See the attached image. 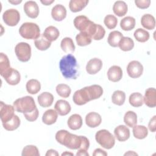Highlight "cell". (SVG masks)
I'll use <instances>...</instances> for the list:
<instances>
[{
  "mask_svg": "<svg viewBox=\"0 0 156 156\" xmlns=\"http://www.w3.org/2000/svg\"><path fill=\"white\" fill-rule=\"evenodd\" d=\"M25 13L30 18H36L39 14V7L37 4L33 1H27L24 5Z\"/></svg>",
  "mask_w": 156,
  "mask_h": 156,
  "instance_id": "13",
  "label": "cell"
},
{
  "mask_svg": "<svg viewBox=\"0 0 156 156\" xmlns=\"http://www.w3.org/2000/svg\"><path fill=\"white\" fill-rule=\"evenodd\" d=\"M60 71L65 79H76L78 76L79 66L77 60L72 54L64 55L60 60Z\"/></svg>",
  "mask_w": 156,
  "mask_h": 156,
  "instance_id": "3",
  "label": "cell"
},
{
  "mask_svg": "<svg viewBox=\"0 0 156 156\" xmlns=\"http://www.w3.org/2000/svg\"><path fill=\"white\" fill-rule=\"evenodd\" d=\"M127 72L130 77L138 78L143 74V66L138 61L133 60L129 63L127 66Z\"/></svg>",
  "mask_w": 156,
  "mask_h": 156,
  "instance_id": "10",
  "label": "cell"
},
{
  "mask_svg": "<svg viewBox=\"0 0 156 156\" xmlns=\"http://www.w3.org/2000/svg\"><path fill=\"white\" fill-rule=\"evenodd\" d=\"M13 107L16 112L24 114L30 113L37 108L34 98L29 96L17 99L13 102Z\"/></svg>",
  "mask_w": 156,
  "mask_h": 156,
  "instance_id": "4",
  "label": "cell"
},
{
  "mask_svg": "<svg viewBox=\"0 0 156 156\" xmlns=\"http://www.w3.org/2000/svg\"><path fill=\"white\" fill-rule=\"evenodd\" d=\"M107 76L109 80L116 82L119 81L122 77V69L117 65L111 66L107 71Z\"/></svg>",
  "mask_w": 156,
  "mask_h": 156,
  "instance_id": "19",
  "label": "cell"
},
{
  "mask_svg": "<svg viewBox=\"0 0 156 156\" xmlns=\"http://www.w3.org/2000/svg\"><path fill=\"white\" fill-rule=\"evenodd\" d=\"M26 90L27 92L31 94L37 93L41 89V84L37 79H30L26 83Z\"/></svg>",
  "mask_w": 156,
  "mask_h": 156,
  "instance_id": "32",
  "label": "cell"
},
{
  "mask_svg": "<svg viewBox=\"0 0 156 156\" xmlns=\"http://www.w3.org/2000/svg\"><path fill=\"white\" fill-rule=\"evenodd\" d=\"M102 67V62L98 58L90 60L86 66V71L90 74H95L99 72Z\"/></svg>",
  "mask_w": 156,
  "mask_h": 156,
  "instance_id": "14",
  "label": "cell"
},
{
  "mask_svg": "<svg viewBox=\"0 0 156 156\" xmlns=\"http://www.w3.org/2000/svg\"><path fill=\"white\" fill-rule=\"evenodd\" d=\"M34 44L35 47L40 51H45L48 49L51 45V42L48 41L43 35L41 34L40 36L35 40Z\"/></svg>",
  "mask_w": 156,
  "mask_h": 156,
  "instance_id": "33",
  "label": "cell"
},
{
  "mask_svg": "<svg viewBox=\"0 0 156 156\" xmlns=\"http://www.w3.org/2000/svg\"><path fill=\"white\" fill-rule=\"evenodd\" d=\"M120 26L124 30H130L135 26V20L133 17L126 16L121 20Z\"/></svg>",
  "mask_w": 156,
  "mask_h": 156,
  "instance_id": "36",
  "label": "cell"
},
{
  "mask_svg": "<svg viewBox=\"0 0 156 156\" xmlns=\"http://www.w3.org/2000/svg\"><path fill=\"white\" fill-rule=\"evenodd\" d=\"M54 108L57 113L60 116H65L71 111V105L69 102L63 99L57 101L54 105Z\"/></svg>",
  "mask_w": 156,
  "mask_h": 156,
  "instance_id": "20",
  "label": "cell"
},
{
  "mask_svg": "<svg viewBox=\"0 0 156 156\" xmlns=\"http://www.w3.org/2000/svg\"><path fill=\"white\" fill-rule=\"evenodd\" d=\"M38 102L41 107H50L54 101L53 95L49 92H43L38 96Z\"/></svg>",
  "mask_w": 156,
  "mask_h": 156,
  "instance_id": "22",
  "label": "cell"
},
{
  "mask_svg": "<svg viewBox=\"0 0 156 156\" xmlns=\"http://www.w3.org/2000/svg\"><path fill=\"white\" fill-rule=\"evenodd\" d=\"M58 115L56 110L53 109L47 110L43 115L42 121L47 125H51L55 123L57 119Z\"/></svg>",
  "mask_w": 156,
  "mask_h": 156,
  "instance_id": "24",
  "label": "cell"
},
{
  "mask_svg": "<svg viewBox=\"0 0 156 156\" xmlns=\"http://www.w3.org/2000/svg\"><path fill=\"white\" fill-rule=\"evenodd\" d=\"M93 156H98V155L106 156V155H107V153L105 151H104L100 148H98L94 151V152L93 153Z\"/></svg>",
  "mask_w": 156,
  "mask_h": 156,
  "instance_id": "49",
  "label": "cell"
},
{
  "mask_svg": "<svg viewBox=\"0 0 156 156\" xmlns=\"http://www.w3.org/2000/svg\"><path fill=\"white\" fill-rule=\"evenodd\" d=\"M4 78L9 85H15L20 83L21 80V75L18 71L12 68L9 72L4 77Z\"/></svg>",
  "mask_w": 156,
  "mask_h": 156,
  "instance_id": "21",
  "label": "cell"
},
{
  "mask_svg": "<svg viewBox=\"0 0 156 156\" xmlns=\"http://www.w3.org/2000/svg\"><path fill=\"white\" fill-rule=\"evenodd\" d=\"M101 116L99 113L96 112H90L85 116L86 124L90 127H96L101 124Z\"/></svg>",
  "mask_w": 156,
  "mask_h": 156,
  "instance_id": "16",
  "label": "cell"
},
{
  "mask_svg": "<svg viewBox=\"0 0 156 156\" xmlns=\"http://www.w3.org/2000/svg\"><path fill=\"white\" fill-rule=\"evenodd\" d=\"M43 34L48 41L52 42L57 39L60 33L58 30L55 27L50 26L45 29Z\"/></svg>",
  "mask_w": 156,
  "mask_h": 156,
  "instance_id": "27",
  "label": "cell"
},
{
  "mask_svg": "<svg viewBox=\"0 0 156 156\" xmlns=\"http://www.w3.org/2000/svg\"><path fill=\"white\" fill-rule=\"evenodd\" d=\"M8 57L1 52L0 54V74L4 77L11 69Z\"/></svg>",
  "mask_w": 156,
  "mask_h": 156,
  "instance_id": "23",
  "label": "cell"
},
{
  "mask_svg": "<svg viewBox=\"0 0 156 156\" xmlns=\"http://www.w3.org/2000/svg\"><path fill=\"white\" fill-rule=\"evenodd\" d=\"M20 35L27 40H36L40 36V30L39 26L34 23H24L19 29Z\"/></svg>",
  "mask_w": 156,
  "mask_h": 156,
  "instance_id": "5",
  "label": "cell"
},
{
  "mask_svg": "<svg viewBox=\"0 0 156 156\" xmlns=\"http://www.w3.org/2000/svg\"><path fill=\"white\" fill-rule=\"evenodd\" d=\"M135 3L136 7H138V8L141 9H144L149 7L151 4V1L150 0H135Z\"/></svg>",
  "mask_w": 156,
  "mask_h": 156,
  "instance_id": "47",
  "label": "cell"
},
{
  "mask_svg": "<svg viewBox=\"0 0 156 156\" xmlns=\"http://www.w3.org/2000/svg\"><path fill=\"white\" fill-rule=\"evenodd\" d=\"M73 155L74 154L73 153H71V152H65L63 154H62V155Z\"/></svg>",
  "mask_w": 156,
  "mask_h": 156,
  "instance_id": "55",
  "label": "cell"
},
{
  "mask_svg": "<svg viewBox=\"0 0 156 156\" xmlns=\"http://www.w3.org/2000/svg\"><path fill=\"white\" fill-rule=\"evenodd\" d=\"M141 24L145 29L152 30L155 26V20L152 15L145 14L141 17Z\"/></svg>",
  "mask_w": 156,
  "mask_h": 156,
  "instance_id": "28",
  "label": "cell"
},
{
  "mask_svg": "<svg viewBox=\"0 0 156 156\" xmlns=\"http://www.w3.org/2000/svg\"><path fill=\"white\" fill-rule=\"evenodd\" d=\"M118 46L123 51H129L133 48L134 42L130 37H123L121 39Z\"/></svg>",
  "mask_w": 156,
  "mask_h": 156,
  "instance_id": "38",
  "label": "cell"
},
{
  "mask_svg": "<svg viewBox=\"0 0 156 156\" xmlns=\"http://www.w3.org/2000/svg\"><path fill=\"white\" fill-rule=\"evenodd\" d=\"M134 37L138 41L144 43L149 40V33L143 29L138 28L135 31Z\"/></svg>",
  "mask_w": 156,
  "mask_h": 156,
  "instance_id": "42",
  "label": "cell"
},
{
  "mask_svg": "<svg viewBox=\"0 0 156 156\" xmlns=\"http://www.w3.org/2000/svg\"><path fill=\"white\" fill-rule=\"evenodd\" d=\"M126 100V94L121 90H116L113 92L112 96V102L117 105H122Z\"/></svg>",
  "mask_w": 156,
  "mask_h": 156,
  "instance_id": "41",
  "label": "cell"
},
{
  "mask_svg": "<svg viewBox=\"0 0 156 156\" xmlns=\"http://www.w3.org/2000/svg\"><path fill=\"white\" fill-rule=\"evenodd\" d=\"M2 19L7 26H15L20 20V14L16 9H8L3 13Z\"/></svg>",
  "mask_w": 156,
  "mask_h": 156,
  "instance_id": "8",
  "label": "cell"
},
{
  "mask_svg": "<svg viewBox=\"0 0 156 156\" xmlns=\"http://www.w3.org/2000/svg\"><path fill=\"white\" fill-rule=\"evenodd\" d=\"M104 23L108 29H113L116 26L118 23V20L113 15H107L104 18Z\"/></svg>",
  "mask_w": 156,
  "mask_h": 156,
  "instance_id": "45",
  "label": "cell"
},
{
  "mask_svg": "<svg viewBox=\"0 0 156 156\" xmlns=\"http://www.w3.org/2000/svg\"><path fill=\"white\" fill-rule=\"evenodd\" d=\"M56 91L60 96L64 98H67L69 96L71 90L70 87L68 85L60 83L57 85Z\"/></svg>",
  "mask_w": 156,
  "mask_h": 156,
  "instance_id": "43",
  "label": "cell"
},
{
  "mask_svg": "<svg viewBox=\"0 0 156 156\" xmlns=\"http://www.w3.org/2000/svg\"><path fill=\"white\" fill-rule=\"evenodd\" d=\"M9 2L10 3L13 4H18L19 3H21L22 2V1H9Z\"/></svg>",
  "mask_w": 156,
  "mask_h": 156,
  "instance_id": "54",
  "label": "cell"
},
{
  "mask_svg": "<svg viewBox=\"0 0 156 156\" xmlns=\"http://www.w3.org/2000/svg\"><path fill=\"white\" fill-rule=\"evenodd\" d=\"M91 22L86 16L79 15L74 18V25L77 30L86 32Z\"/></svg>",
  "mask_w": 156,
  "mask_h": 156,
  "instance_id": "12",
  "label": "cell"
},
{
  "mask_svg": "<svg viewBox=\"0 0 156 156\" xmlns=\"http://www.w3.org/2000/svg\"><path fill=\"white\" fill-rule=\"evenodd\" d=\"M62 49L66 53H73L75 51V45L70 37H65L61 41Z\"/></svg>",
  "mask_w": 156,
  "mask_h": 156,
  "instance_id": "31",
  "label": "cell"
},
{
  "mask_svg": "<svg viewBox=\"0 0 156 156\" xmlns=\"http://www.w3.org/2000/svg\"><path fill=\"white\" fill-rule=\"evenodd\" d=\"M38 115H39L38 110L37 108H36L33 112H32L30 113H24V116L27 121H34L38 118Z\"/></svg>",
  "mask_w": 156,
  "mask_h": 156,
  "instance_id": "46",
  "label": "cell"
},
{
  "mask_svg": "<svg viewBox=\"0 0 156 156\" xmlns=\"http://www.w3.org/2000/svg\"><path fill=\"white\" fill-rule=\"evenodd\" d=\"M91 37L85 32H80L76 37L77 44L80 46H85L91 43Z\"/></svg>",
  "mask_w": 156,
  "mask_h": 156,
  "instance_id": "35",
  "label": "cell"
},
{
  "mask_svg": "<svg viewBox=\"0 0 156 156\" xmlns=\"http://www.w3.org/2000/svg\"><path fill=\"white\" fill-rule=\"evenodd\" d=\"M48 155H58V153L54 149H49L47 151V152L46 153V156H48Z\"/></svg>",
  "mask_w": 156,
  "mask_h": 156,
  "instance_id": "50",
  "label": "cell"
},
{
  "mask_svg": "<svg viewBox=\"0 0 156 156\" xmlns=\"http://www.w3.org/2000/svg\"><path fill=\"white\" fill-rule=\"evenodd\" d=\"M124 122L128 127H134L137 123L136 114L133 111L127 112L124 116Z\"/></svg>",
  "mask_w": 156,
  "mask_h": 156,
  "instance_id": "40",
  "label": "cell"
},
{
  "mask_svg": "<svg viewBox=\"0 0 156 156\" xmlns=\"http://www.w3.org/2000/svg\"><path fill=\"white\" fill-rule=\"evenodd\" d=\"M20 125V119L19 117L15 115L9 121L2 123L4 128L8 131H13L16 130Z\"/></svg>",
  "mask_w": 156,
  "mask_h": 156,
  "instance_id": "34",
  "label": "cell"
},
{
  "mask_svg": "<svg viewBox=\"0 0 156 156\" xmlns=\"http://www.w3.org/2000/svg\"><path fill=\"white\" fill-rule=\"evenodd\" d=\"M96 141L104 148L110 149L115 144V139L113 135L107 130L102 129L98 131L95 135Z\"/></svg>",
  "mask_w": 156,
  "mask_h": 156,
  "instance_id": "6",
  "label": "cell"
},
{
  "mask_svg": "<svg viewBox=\"0 0 156 156\" xmlns=\"http://www.w3.org/2000/svg\"><path fill=\"white\" fill-rule=\"evenodd\" d=\"M143 102L149 107H154L156 105V90L154 88H149L145 91Z\"/></svg>",
  "mask_w": 156,
  "mask_h": 156,
  "instance_id": "15",
  "label": "cell"
},
{
  "mask_svg": "<svg viewBox=\"0 0 156 156\" xmlns=\"http://www.w3.org/2000/svg\"><path fill=\"white\" fill-rule=\"evenodd\" d=\"M54 2V0H52V1H46V0L41 1V2L42 4H43L44 5H50L51 4H52Z\"/></svg>",
  "mask_w": 156,
  "mask_h": 156,
  "instance_id": "52",
  "label": "cell"
},
{
  "mask_svg": "<svg viewBox=\"0 0 156 156\" xmlns=\"http://www.w3.org/2000/svg\"><path fill=\"white\" fill-rule=\"evenodd\" d=\"M55 140L60 144L71 149L87 151L90 146V142L87 137L77 136L66 130H58L55 134Z\"/></svg>",
  "mask_w": 156,
  "mask_h": 156,
  "instance_id": "1",
  "label": "cell"
},
{
  "mask_svg": "<svg viewBox=\"0 0 156 156\" xmlns=\"http://www.w3.org/2000/svg\"><path fill=\"white\" fill-rule=\"evenodd\" d=\"M129 101L132 106L138 107L143 105L144 103L143 96L141 93L138 92L133 93L130 95Z\"/></svg>",
  "mask_w": 156,
  "mask_h": 156,
  "instance_id": "39",
  "label": "cell"
},
{
  "mask_svg": "<svg viewBox=\"0 0 156 156\" xmlns=\"http://www.w3.org/2000/svg\"><path fill=\"white\" fill-rule=\"evenodd\" d=\"M128 7L127 4L124 1H117L113 6V10L115 15L118 16H122L127 12Z\"/></svg>",
  "mask_w": 156,
  "mask_h": 156,
  "instance_id": "26",
  "label": "cell"
},
{
  "mask_svg": "<svg viewBox=\"0 0 156 156\" xmlns=\"http://www.w3.org/2000/svg\"><path fill=\"white\" fill-rule=\"evenodd\" d=\"M68 127L72 130H77L82 126V119L80 115L73 114L69 116L67 122Z\"/></svg>",
  "mask_w": 156,
  "mask_h": 156,
  "instance_id": "25",
  "label": "cell"
},
{
  "mask_svg": "<svg viewBox=\"0 0 156 156\" xmlns=\"http://www.w3.org/2000/svg\"><path fill=\"white\" fill-rule=\"evenodd\" d=\"M86 33H87L92 39L95 40H100L104 38L105 34V30L102 26L95 24L92 21Z\"/></svg>",
  "mask_w": 156,
  "mask_h": 156,
  "instance_id": "9",
  "label": "cell"
},
{
  "mask_svg": "<svg viewBox=\"0 0 156 156\" xmlns=\"http://www.w3.org/2000/svg\"><path fill=\"white\" fill-rule=\"evenodd\" d=\"M148 127L150 131L152 132H155L156 130V116H154L149 121Z\"/></svg>",
  "mask_w": 156,
  "mask_h": 156,
  "instance_id": "48",
  "label": "cell"
},
{
  "mask_svg": "<svg viewBox=\"0 0 156 156\" xmlns=\"http://www.w3.org/2000/svg\"><path fill=\"white\" fill-rule=\"evenodd\" d=\"M102 94L103 90L100 85H93L76 91L73 100L76 104L82 105L91 100L99 98Z\"/></svg>",
  "mask_w": 156,
  "mask_h": 156,
  "instance_id": "2",
  "label": "cell"
},
{
  "mask_svg": "<svg viewBox=\"0 0 156 156\" xmlns=\"http://www.w3.org/2000/svg\"><path fill=\"white\" fill-rule=\"evenodd\" d=\"M15 52L18 59L22 62H26L30 58L31 47L26 42L18 43L15 46Z\"/></svg>",
  "mask_w": 156,
  "mask_h": 156,
  "instance_id": "7",
  "label": "cell"
},
{
  "mask_svg": "<svg viewBox=\"0 0 156 156\" xmlns=\"http://www.w3.org/2000/svg\"><path fill=\"white\" fill-rule=\"evenodd\" d=\"M88 2V0H71L69 3V7L71 12H77L85 8Z\"/></svg>",
  "mask_w": 156,
  "mask_h": 156,
  "instance_id": "29",
  "label": "cell"
},
{
  "mask_svg": "<svg viewBox=\"0 0 156 156\" xmlns=\"http://www.w3.org/2000/svg\"><path fill=\"white\" fill-rule=\"evenodd\" d=\"M138 155L136 153H135V152H131V151H129L128 152H126L125 154H124V155Z\"/></svg>",
  "mask_w": 156,
  "mask_h": 156,
  "instance_id": "53",
  "label": "cell"
},
{
  "mask_svg": "<svg viewBox=\"0 0 156 156\" xmlns=\"http://www.w3.org/2000/svg\"><path fill=\"white\" fill-rule=\"evenodd\" d=\"M123 37V35L119 31L114 30L111 32L108 37L107 41L108 44L112 47H118L121 39Z\"/></svg>",
  "mask_w": 156,
  "mask_h": 156,
  "instance_id": "30",
  "label": "cell"
},
{
  "mask_svg": "<svg viewBox=\"0 0 156 156\" xmlns=\"http://www.w3.org/2000/svg\"><path fill=\"white\" fill-rule=\"evenodd\" d=\"M52 18L57 21H61L66 16V8L62 4L55 5L51 10Z\"/></svg>",
  "mask_w": 156,
  "mask_h": 156,
  "instance_id": "18",
  "label": "cell"
},
{
  "mask_svg": "<svg viewBox=\"0 0 156 156\" xmlns=\"http://www.w3.org/2000/svg\"><path fill=\"white\" fill-rule=\"evenodd\" d=\"M114 134L118 141H125L130 137V130L126 126L119 125L115 127Z\"/></svg>",
  "mask_w": 156,
  "mask_h": 156,
  "instance_id": "17",
  "label": "cell"
},
{
  "mask_svg": "<svg viewBox=\"0 0 156 156\" xmlns=\"http://www.w3.org/2000/svg\"><path fill=\"white\" fill-rule=\"evenodd\" d=\"M21 155L23 156H39L40 153L35 146L27 145L23 148Z\"/></svg>",
  "mask_w": 156,
  "mask_h": 156,
  "instance_id": "44",
  "label": "cell"
},
{
  "mask_svg": "<svg viewBox=\"0 0 156 156\" xmlns=\"http://www.w3.org/2000/svg\"><path fill=\"white\" fill-rule=\"evenodd\" d=\"M76 155H83V156H88L89 155V154L85 151H82V150H78L77 154H76Z\"/></svg>",
  "mask_w": 156,
  "mask_h": 156,
  "instance_id": "51",
  "label": "cell"
},
{
  "mask_svg": "<svg viewBox=\"0 0 156 156\" xmlns=\"http://www.w3.org/2000/svg\"><path fill=\"white\" fill-rule=\"evenodd\" d=\"M1 120L2 123L5 122L11 119L15 115L14 107L11 105L4 104L2 101L1 102Z\"/></svg>",
  "mask_w": 156,
  "mask_h": 156,
  "instance_id": "11",
  "label": "cell"
},
{
  "mask_svg": "<svg viewBox=\"0 0 156 156\" xmlns=\"http://www.w3.org/2000/svg\"><path fill=\"white\" fill-rule=\"evenodd\" d=\"M133 134L135 138L137 139H144L145 138L147 134H148V130L146 127L144 126H135L133 127Z\"/></svg>",
  "mask_w": 156,
  "mask_h": 156,
  "instance_id": "37",
  "label": "cell"
}]
</instances>
